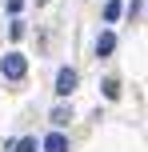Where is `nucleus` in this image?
I'll use <instances>...</instances> for the list:
<instances>
[{"instance_id": "obj_7", "label": "nucleus", "mask_w": 148, "mask_h": 152, "mask_svg": "<svg viewBox=\"0 0 148 152\" xmlns=\"http://www.w3.org/2000/svg\"><path fill=\"white\" fill-rule=\"evenodd\" d=\"M104 96L116 100V96H120V84H116V80H104Z\"/></svg>"}, {"instance_id": "obj_5", "label": "nucleus", "mask_w": 148, "mask_h": 152, "mask_svg": "<svg viewBox=\"0 0 148 152\" xmlns=\"http://www.w3.org/2000/svg\"><path fill=\"white\" fill-rule=\"evenodd\" d=\"M116 16H120V0H108V4H104V20H116Z\"/></svg>"}, {"instance_id": "obj_4", "label": "nucleus", "mask_w": 148, "mask_h": 152, "mask_svg": "<svg viewBox=\"0 0 148 152\" xmlns=\"http://www.w3.org/2000/svg\"><path fill=\"white\" fill-rule=\"evenodd\" d=\"M112 48H116V36H112V32H100V36H96V52H100V56H108Z\"/></svg>"}, {"instance_id": "obj_8", "label": "nucleus", "mask_w": 148, "mask_h": 152, "mask_svg": "<svg viewBox=\"0 0 148 152\" xmlns=\"http://www.w3.org/2000/svg\"><path fill=\"white\" fill-rule=\"evenodd\" d=\"M16 152H36V140H20V144H16Z\"/></svg>"}, {"instance_id": "obj_6", "label": "nucleus", "mask_w": 148, "mask_h": 152, "mask_svg": "<svg viewBox=\"0 0 148 152\" xmlns=\"http://www.w3.org/2000/svg\"><path fill=\"white\" fill-rule=\"evenodd\" d=\"M68 120H72L68 108H56V112H52V124H56V128H60V124H68Z\"/></svg>"}, {"instance_id": "obj_2", "label": "nucleus", "mask_w": 148, "mask_h": 152, "mask_svg": "<svg viewBox=\"0 0 148 152\" xmlns=\"http://www.w3.org/2000/svg\"><path fill=\"white\" fill-rule=\"evenodd\" d=\"M72 88H76V72L60 68V72H56V92H60V96H72Z\"/></svg>"}, {"instance_id": "obj_1", "label": "nucleus", "mask_w": 148, "mask_h": 152, "mask_svg": "<svg viewBox=\"0 0 148 152\" xmlns=\"http://www.w3.org/2000/svg\"><path fill=\"white\" fill-rule=\"evenodd\" d=\"M0 72H4V76H8V80H20V76H24V72H28V60H24V56H20V52H8V56H4V60H0Z\"/></svg>"}, {"instance_id": "obj_10", "label": "nucleus", "mask_w": 148, "mask_h": 152, "mask_svg": "<svg viewBox=\"0 0 148 152\" xmlns=\"http://www.w3.org/2000/svg\"><path fill=\"white\" fill-rule=\"evenodd\" d=\"M36 4H48V0H36Z\"/></svg>"}, {"instance_id": "obj_9", "label": "nucleus", "mask_w": 148, "mask_h": 152, "mask_svg": "<svg viewBox=\"0 0 148 152\" xmlns=\"http://www.w3.org/2000/svg\"><path fill=\"white\" fill-rule=\"evenodd\" d=\"M24 8V0H8V12H20Z\"/></svg>"}, {"instance_id": "obj_3", "label": "nucleus", "mask_w": 148, "mask_h": 152, "mask_svg": "<svg viewBox=\"0 0 148 152\" xmlns=\"http://www.w3.org/2000/svg\"><path fill=\"white\" fill-rule=\"evenodd\" d=\"M44 152H68V136H64V132H52V136L44 140Z\"/></svg>"}]
</instances>
